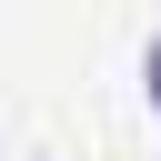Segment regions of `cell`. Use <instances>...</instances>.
Listing matches in <instances>:
<instances>
[{
    "label": "cell",
    "mask_w": 161,
    "mask_h": 161,
    "mask_svg": "<svg viewBox=\"0 0 161 161\" xmlns=\"http://www.w3.org/2000/svg\"><path fill=\"white\" fill-rule=\"evenodd\" d=\"M141 70H151V111H161V40H151V60H141Z\"/></svg>",
    "instance_id": "obj_1"
}]
</instances>
